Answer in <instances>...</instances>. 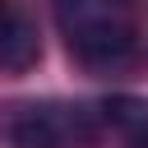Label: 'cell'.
<instances>
[{"instance_id":"obj_3","label":"cell","mask_w":148,"mask_h":148,"mask_svg":"<svg viewBox=\"0 0 148 148\" xmlns=\"http://www.w3.org/2000/svg\"><path fill=\"white\" fill-rule=\"evenodd\" d=\"M37 56H42V37H37L32 18L18 14L9 0H0V69L23 74L37 65Z\"/></svg>"},{"instance_id":"obj_4","label":"cell","mask_w":148,"mask_h":148,"mask_svg":"<svg viewBox=\"0 0 148 148\" xmlns=\"http://www.w3.org/2000/svg\"><path fill=\"white\" fill-rule=\"evenodd\" d=\"M92 116H97V125L120 130V134H125L134 148L143 143V120H148V106H143L139 97H125V92H120V97H106V102H102Z\"/></svg>"},{"instance_id":"obj_1","label":"cell","mask_w":148,"mask_h":148,"mask_svg":"<svg viewBox=\"0 0 148 148\" xmlns=\"http://www.w3.org/2000/svg\"><path fill=\"white\" fill-rule=\"evenodd\" d=\"M56 23L69 56L88 69H125L139 56L134 0H56Z\"/></svg>"},{"instance_id":"obj_2","label":"cell","mask_w":148,"mask_h":148,"mask_svg":"<svg viewBox=\"0 0 148 148\" xmlns=\"http://www.w3.org/2000/svg\"><path fill=\"white\" fill-rule=\"evenodd\" d=\"M97 139V116L88 106H23L9 120V143L14 148H83Z\"/></svg>"}]
</instances>
